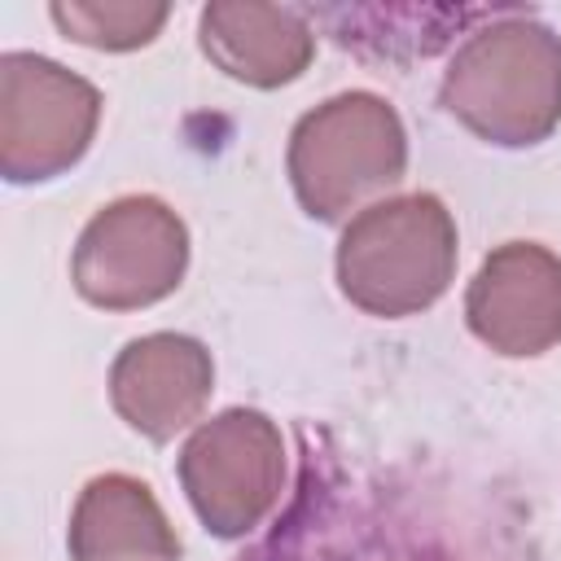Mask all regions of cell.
<instances>
[{"mask_svg":"<svg viewBox=\"0 0 561 561\" xmlns=\"http://www.w3.org/2000/svg\"><path fill=\"white\" fill-rule=\"evenodd\" d=\"M210 351L184 333L136 337L118 351L110 368V399L118 416L153 443H167L184 425H193L210 399Z\"/></svg>","mask_w":561,"mask_h":561,"instance_id":"9","label":"cell"},{"mask_svg":"<svg viewBox=\"0 0 561 561\" xmlns=\"http://www.w3.org/2000/svg\"><path fill=\"white\" fill-rule=\"evenodd\" d=\"M188 263V232L158 197H118L96 210L75 245V289L92 307L131 311L167 298Z\"/></svg>","mask_w":561,"mask_h":561,"instance_id":"7","label":"cell"},{"mask_svg":"<svg viewBox=\"0 0 561 561\" xmlns=\"http://www.w3.org/2000/svg\"><path fill=\"white\" fill-rule=\"evenodd\" d=\"M469 329L500 355H543L561 342V259L535 241L491 250L465 294Z\"/></svg>","mask_w":561,"mask_h":561,"instance_id":"8","label":"cell"},{"mask_svg":"<svg viewBox=\"0 0 561 561\" xmlns=\"http://www.w3.org/2000/svg\"><path fill=\"white\" fill-rule=\"evenodd\" d=\"M456 272V224L434 193L364 206L337 241V285L368 316H412Z\"/></svg>","mask_w":561,"mask_h":561,"instance_id":"3","label":"cell"},{"mask_svg":"<svg viewBox=\"0 0 561 561\" xmlns=\"http://www.w3.org/2000/svg\"><path fill=\"white\" fill-rule=\"evenodd\" d=\"M70 561H180V539L145 482L101 473L70 513Z\"/></svg>","mask_w":561,"mask_h":561,"instance_id":"11","label":"cell"},{"mask_svg":"<svg viewBox=\"0 0 561 561\" xmlns=\"http://www.w3.org/2000/svg\"><path fill=\"white\" fill-rule=\"evenodd\" d=\"M202 48L224 75L250 88H280L307 70L316 39L294 9L215 0L202 9Z\"/></svg>","mask_w":561,"mask_h":561,"instance_id":"10","label":"cell"},{"mask_svg":"<svg viewBox=\"0 0 561 561\" xmlns=\"http://www.w3.org/2000/svg\"><path fill=\"white\" fill-rule=\"evenodd\" d=\"M403 167V123L373 92H342L316 105L289 136V180L311 219H342L364 197L399 184Z\"/></svg>","mask_w":561,"mask_h":561,"instance_id":"4","label":"cell"},{"mask_svg":"<svg viewBox=\"0 0 561 561\" xmlns=\"http://www.w3.org/2000/svg\"><path fill=\"white\" fill-rule=\"evenodd\" d=\"M48 13L66 31V39L105 48V53H127V48L149 44L171 18L167 4H88V0L53 4Z\"/></svg>","mask_w":561,"mask_h":561,"instance_id":"12","label":"cell"},{"mask_svg":"<svg viewBox=\"0 0 561 561\" xmlns=\"http://www.w3.org/2000/svg\"><path fill=\"white\" fill-rule=\"evenodd\" d=\"M241 561H460L438 513L307 447L298 500L272 539Z\"/></svg>","mask_w":561,"mask_h":561,"instance_id":"1","label":"cell"},{"mask_svg":"<svg viewBox=\"0 0 561 561\" xmlns=\"http://www.w3.org/2000/svg\"><path fill=\"white\" fill-rule=\"evenodd\" d=\"M101 92L75 70L35 57H0V171L13 184L53 180L75 167L96 131Z\"/></svg>","mask_w":561,"mask_h":561,"instance_id":"5","label":"cell"},{"mask_svg":"<svg viewBox=\"0 0 561 561\" xmlns=\"http://www.w3.org/2000/svg\"><path fill=\"white\" fill-rule=\"evenodd\" d=\"M180 482L193 513L219 539L254 530L285 491V438L254 408H228L180 451Z\"/></svg>","mask_w":561,"mask_h":561,"instance_id":"6","label":"cell"},{"mask_svg":"<svg viewBox=\"0 0 561 561\" xmlns=\"http://www.w3.org/2000/svg\"><path fill=\"white\" fill-rule=\"evenodd\" d=\"M443 105L491 145L543 140L561 123V35L526 13L473 31L443 75Z\"/></svg>","mask_w":561,"mask_h":561,"instance_id":"2","label":"cell"}]
</instances>
